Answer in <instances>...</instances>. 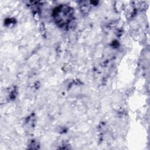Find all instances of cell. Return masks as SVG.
Instances as JSON below:
<instances>
[{
  "mask_svg": "<svg viewBox=\"0 0 150 150\" xmlns=\"http://www.w3.org/2000/svg\"><path fill=\"white\" fill-rule=\"evenodd\" d=\"M55 22L60 27L68 28L73 19V10L70 7L62 5L57 7L54 13Z\"/></svg>",
  "mask_w": 150,
  "mask_h": 150,
  "instance_id": "cell-1",
  "label": "cell"
}]
</instances>
